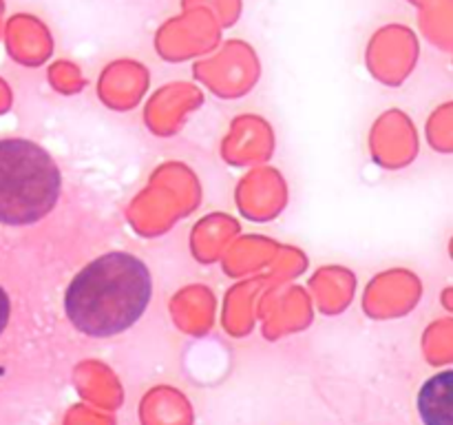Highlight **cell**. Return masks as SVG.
<instances>
[{"label":"cell","instance_id":"cell-3","mask_svg":"<svg viewBox=\"0 0 453 425\" xmlns=\"http://www.w3.org/2000/svg\"><path fill=\"white\" fill-rule=\"evenodd\" d=\"M423 425H453V367L429 376L416 397Z\"/></svg>","mask_w":453,"mask_h":425},{"label":"cell","instance_id":"cell-5","mask_svg":"<svg viewBox=\"0 0 453 425\" xmlns=\"http://www.w3.org/2000/svg\"><path fill=\"white\" fill-rule=\"evenodd\" d=\"M12 314H13V299L7 292V288L0 283V339H3L9 323H12Z\"/></svg>","mask_w":453,"mask_h":425},{"label":"cell","instance_id":"cell-4","mask_svg":"<svg viewBox=\"0 0 453 425\" xmlns=\"http://www.w3.org/2000/svg\"><path fill=\"white\" fill-rule=\"evenodd\" d=\"M429 31L441 40L453 38V0H436L429 9Z\"/></svg>","mask_w":453,"mask_h":425},{"label":"cell","instance_id":"cell-2","mask_svg":"<svg viewBox=\"0 0 453 425\" xmlns=\"http://www.w3.org/2000/svg\"><path fill=\"white\" fill-rule=\"evenodd\" d=\"M60 193L62 173L47 149L25 137L0 140V226L38 224Z\"/></svg>","mask_w":453,"mask_h":425},{"label":"cell","instance_id":"cell-1","mask_svg":"<svg viewBox=\"0 0 453 425\" xmlns=\"http://www.w3.org/2000/svg\"><path fill=\"white\" fill-rule=\"evenodd\" d=\"M153 274L137 255L111 251L88 261L66 286L65 314L84 336L106 339L127 332L146 313Z\"/></svg>","mask_w":453,"mask_h":425},{"label":"cell","instance_id":"cell-6","mask_svg":"<svg viewBox=\"0 0 453 425\" xmlns=\"http://www.w3.org/2000/svg\"><path fill=\"white\" fill-rule=\"evenodd\" d=\"M211 3H215V4H221V7H226V9H228V7H233V4H234V0H211Z\"/></svg>","mask_w":453,"mask_h":425},{"label":"cell","instance_id":"cell-7","mask_svg":"<svg viewBox=\"0 0 453 425\" xmlns=\"http://www.w3.org/2000/svg\"><path fill=\"white\" fill-rule=\"evenodd\" d=\"M414 3H436V0H414Z\"/></svg>","mask_w":453,"mask_h":425}]
</instances>
